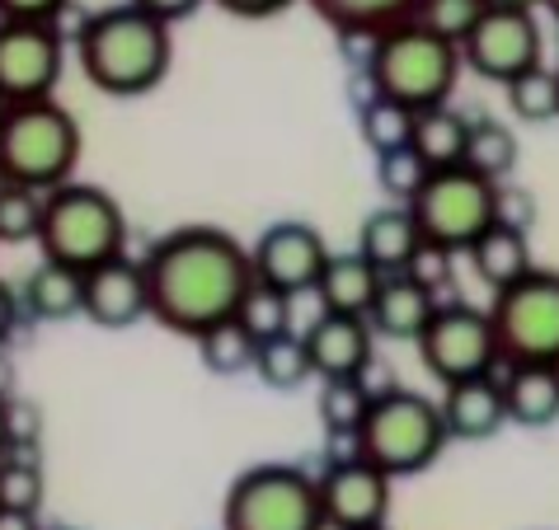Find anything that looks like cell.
Instances as JSON below:
<instances>
[{"mask_svg": "<svg viewBox=\"0 0 559 530\" xmlns=\"http://www.w3.org/2000/svg\"><path fill=\"white\" fill-rule=\"evenodd\" d=\"M146 305L160 329L198 338L222 320H236L245 291L254 287L250 249L222 226H179L160 236L146 258Z\"/></svg>", "mask_w": 559, "mask_h": 530, "instance_id": "obj_1", "label": "cell"}, {"mask_svg": "<svg viewBox=\"0 0 559 530\" xmlns=\"http://www.w3.org/2000/svg\"><path fill=\"white\" fill-rule=\"evenodd\" d=\"M75 61L81 75L108 99H142L169 75L175 61V38L169 24L151 20L136 5H108L95 10L75 28Z\"/></svg>", "mask_w": 559, "mask_h": 530, "instance_id": "obj_2", "label": "cell"}, {"mask_svg": "<svg viewBox=\"0 0 559 530\" xmlns=\"http://www.w3.org/2000/svg\"><path fill=\"white\" fill-rule=\"evenodd\" d=\"M81 146V122L57 99L5 104V118H0V183L48 197L52 189L75 179Z\"/></svg>", "mask_w": 559, "mask_h": 530, "instance_id": "obj_3", "label": "cell"}, {"mask_svg": "<svg viewBox=\"0 0 559 530\" xmlns=\"http://www.w3.org/2000/svg\"><path fill=\"white\" fill-rule=\"evenodd\" d=\"M38 249L48 263H61V268L85 277L99 263L128 254V212L118 207L114 193L71 179L43 197Z\"/></svg>", "mask_w": 559, "mask_h": 530, "instance_id": "obj_4", "label": "cell"}, {"mask_svg": "<svg viewBox=\"0 0 559 530\" xmlns=\"http://www.w3.org/2000/svg\"><path fill=\"white\" fill-rule=\"evenodd\" d=\"M461 71H465V61L456 43L428 34L424 24L409 20V24L385 28L377 38L362 75H367L371 95H385V99L414 108V113H424V108L452 104Z\"/></svg>", "mask_w": 559, "mask_h": 530, "instance_id": "obj_5", "label": "cell"}, {"mask_svg": "<svg viewBox=\"0 0 559 530\" xmlns=\"http://www.w3.org/2000/svg\"><path fill=\"white\" fill-rule=\"evenodd\" d=\"M447 442L452 436L442 427L438 399L405 389V385L377 389L362 427H357V456L367 465H377L385 479H409V474L432 470Z\"/></svg>", "mask_w": 559, "mask_h": 530, "instance_id": "obj_6", "label": "cell"}, {"mask_svg": "<svg viewBox=\"0 0 559 530\" xmlns=\"http://www.w3.org/2000/svg\"><path fill=\"white\" fill-rule=\"evenodd\" d=\"M222 530H330L320 511L316 474L287 460L245 470L226 489Z\"/></svg>", "mask_w": 559, "mask_h": 530, "instance_id": "obj_7", "label": "cell"}, {"mask_svg": "<svg viewBox=\"0 0 559 530\" xmlns=\"http://www.w3.org/2000/svg\"><path fill=\"white\" fill-rule=\"evenodd\" d=\"M424 244L442 254H465L485 230L499 221V183L479 179L475 169H432L428 183L409 202Z\"/></svg>", "mask_w": 559, "mask_h": 530, "instance_id": "obj_8", "label": "cell"}, {"mask_svg": "<svg viewBox=\"0 0 559 530\" xmlns=\"http://www.w3.org/2000/svg\"><path fill=\"white\" fill-rule=\"evenodd\" d=\"M489 324L503 366H559V268H532L489 301Z\"/></svg>", "mask_w": 559, "mask_h": 530, "instance_id": "obj_9", "label": "cell"}, {"mask_svg": "<svg viewBox=\"0 0 559 530\" xmlns=\"http://www.w3.org/2000/svg\"><path fill=\"white\" fill-rule=\"evenodd\" d=\"M414 348H418V362H424V371H428V376H438L442 385L503 371L489 310H479L471 301H442L438 315L428 320V329L418 334Z\"/></svg>", "mask_w": 559, "mask_h": 530, "instance_id": "obj_10", "label": "cell"}, {"mask_svg": "<svg viewBox=\"0 0 559 530\" xmlns=\"http://www.w3.org/2000/svg\"><path fill=\"white\" fill-rule=\"evenodd\" d=\"M461 61L475 75L493 85H512L518 75L536 71L546 61V34L532 10H508V5H485L471 38L461 43Z\"/></svg>", "mask_w": 559, "mask_h": 530, "instance_id": "obj_11", "label": "cell"}, {"mask_svg": "<svg viewBox=\"0 0 559 530\" xmlns=\"http://www.w3.org/2000/svg\"><path fill=\"white\" fill-rule=\"evenodd\" d=\"M61 71H67V38L57 24L0 20V99L38 104L57 99Z\"/></svg>", "mask_w": 559, "mask_h": 530, "instance_id": "obj_12", "label": "cell"}, {"mask_svg": "<svg viewBox=\"0 0 559 530\" xmlns=\"http://www.w3.org/2000/svg\"><path fill=\"white\" fill-rule=\"evenodd\" d=\"M334 249L310 221H273L263 226V236L250 244V268L254 282L283 291V296H306L316 291L324 263Z\"/></svg>", "mask_w": 559, "mask_h": 530, "instance_id": "obj_13", "label": "cell"}, {"mask_svg": "<svg viewBox=\"0 0 559 530\" xmlns=\"http://www.w3.org/2000/svg\"><path fill=\"white\" fill-rule=\"evenodd\" d=\"M316 489H320V511L330 530H371L391 521L395 479H385L362 456L330 460L324 474H316Z\"/></svg>", "mask_w": 559, "mask_h": 530, "instance_id": "obj_14", "label": "cell"}, {"mask_svg": "<svg viewBox=\"0 0 559 530\" xmlns=\"http://www.w3.org/2000/svg\"><path fill=\"white\" fill-rule=\"evenodd\" d=\"M81 315L95 324V329H132V324L151 320L142 258L122 254L114 263L90 268L81 277Z\"/></svg>", "mask_w": 559, "mask_h": 530, "instance_id": "obj_15", "label": "cell"}, {"mask_svg": "<svg viewBox=\"0 0 559 530\" xmlns=\"http://www.w3.org/2000/svg\"><path fill=\"white\" fill-rule=\"evenodd\" d=\"M301 338L316 381H357L377 366V334L357 315H316Z\"/></svg>", "mask_w": 559, "mask_h": 530, "instance_id": "obj_16", "label": "cell"}, {"mask_svg": "<svg viewBox=\"0 0 559 530\" xmlns=\"http://www.w3.org/2000/svg\"><path fill=\"white\" fill-rule=\"evenodd\" d=\"M442 427L452 442H489L508 427V409H503V381L499 371L493 376H475V381H456L442 385L438 399Z\"/></svg>", "mask_w": 559, "mask_h": 530, "instance_id": "obj_17", "label": "cell"}, {"mask_svg": "<svg viewBox=\"0 0 559 530\" xmlns=\"http://www.w3.org/2000/svg\"><path fill=\"white\" fill-rule=\"evenodd\" d=\"M442 296L424 287L418 277L400 273V277H381L377 301L367 310V324L377 338H395V342H418V334L428 329V320L438 315Z\"/></svg>", "mask_w": 559, "mask_h": 530, "instance_id": "obj_18", "label": "cell"}, {"mask_svg": "<svg viewBox=\"0 0 559 530\" xmlns=\"http://www.w3.org/2000/svg\"><path fill=\"white\" fill-rule=\"evenodd\" d=\"M418 249H424V236H418V226H414V212L395 207V202L367 212L362 230H357V254H362L381 277L409 273L414 258H418Z\"/></svg>", "mask_w": 559, "mask_h": 530, "instance_id": "obj_19", "label": "cell"}, {"mask_svg": "<svg viewBox=\"0 0 559 530\" xmlns=\"http://www.w3.org/2000/svg\"><path fill=\"white\" fill-rule=\"evenodd\" d=\"M499 381H503L508 423L532 427V432L559 423V366H546V362L503 366Z\"/></svg>", "mask_w": 559, "mask_h": 530, "instance_id": "obj_20", "label": "cell"}, {"mask_svg": "<svg viewBox=\"0 0 559 530\" xmlns=\"http://www.w3.org/2000/svg\"><path fill=\"white\" fill-rule=\"evenodd\" d=\"M465 258H471L479 282L489 287V296L508 291L512 282H522V277L536 268L532 236H526V230H512V226H499V221H493L471 249H465Z\"/></svg>", "mask_w": 559, "mask_h": 530, "instance_id": "obj_21", "label": "cell"}, {"mask_svg": "<svg viewBox=\"0 0 559 530\" xmlns=\"http://www.w3.org/2000/svg\"><path fill=\"white\" fill-rule=\"evenodd\" d=\"M377 287H381V273L371 268L357 249H348V254H330L320 282H316L320 315H357V320H367L371 301H377Z\"/></svg>", "mask_w": 559, "mask_h": 530, "instance_id": "obj_22", "label": "cell"}, {"mask_svg": "<svg viewBox=\"0 0 559 530\" xmlns=\"http://www.w3.org/2000/svg\"><path fill=\"white\" fill-rule=\"evenodd\" d=\"M20 305H24V320H34V324L75 320L81 315V273L43 258L38 268L20 282Z\"/></svg>", "mask_w": 559, "mask_h": 530, "instance_id": "obj_23", "label": "cell"}, {"mask_svg": "<svg viewBox=\"0 0 559 530\" xmlns=\"http://www.w3.org/2000/svg\"><path fill=\"white\" fill-rule=\"evenodd\" d=\"M338 38H377L395 24H409L418 0H306Z\"/></svg>", "mask_w": 559, "mask_h": 530, "instance_id": "obj_24", "label": "cell"}, {"mask_svg": "<svg viewBox=\"0 0 559 530\" xmlns=\"http://www.w3.org/2000/svg\"><path fill=\"white\" fill-rule=\"evenodd\" d=\"M465 136H471V118L456 113L452 104L442 108H424L414 118V155L428 169H456L465 165Z\"/></svg>", "mask_w": 559, "mask_h": 530, "instance_id": "obj_25", "label": "cell"}, {"mask_svg": "<svg viewBox=\"0 0 559 530\" xmlns=\"http://www.w3.org/2000/svg\"><path fill=\"white\" fill-rule=\"evenodd\" d=\"M465 169H475V174L489 183H508V174L518 169V132L499 118H471Z\"/></svg>", "mask_w": 559, "mask_h": 530, "instance_id": "obj_26", "label": "cell"}, {"mask_svg": "<svg viewBox=\"0 0 559 530\" xmlns=\"http://www.w3.org/2000/svg\"><path fill=\"white\" fill-rule=\"evenodd\" d=\"M414 108L385 99V95H367L357 104V136L371 155H391V150H405L414 142Z\"/></svg>", "mask_w": 559, "mask_h": 530, "instance_id": "obj_27", "label": "cell"}, {"mask_svg": "<svg viewBox=\"0 0 559 530\" xmlns=\"http://www.w3.org/2000/svg\"><path fill=\"white\" fill-rule=\"evenodd\" d=\"M371 399H377V389H371L362 376L357 381H320L316 413H320L324 436H353L357 442V427H362Z\"/></svg>", "mask_w": 559, "mask_h": 530, "instance_id": "obj_28", "label": "cell"}, {"mask_svg": "<svg viewBox=\"0 0 559 530\" xmlns=\"http://www.w3.org/2000/svg\"><path fill=\"white\" fill-rule=\"evenodd\" d=\"M198 342V362H203L212 376H245V371H254V352H259V342L240 329L236 320H222V324H212V329H203L193 338Z\"/></svg>", "mask_w": 559, "mask_h": 530, "instance_id": "obj_29", "label": "cell"}, {"mask_svg": "<svg viewBox=\"0 0 559 530\" xmlns=\"http://www.w3.org/2000/svg\"><path fill=\"white\" fill-rule=\"evenodd\" d=\"M254 376L269 385V389H301L306 381H316V371H310V352H306V338L292 329L283 338L259 342Z\"/></svg>", "mask_w": 559, "mask_h": 530, "instance_id": "obj_30", "label": "cell"}, {"mask_svg": "<svg viewBox=\"0 0 559 530\" xmlns=\"http://www.w3.org/2000/svg\"><path fill=\"white\" fill-rule=\"evenodd\" d=\"M508 108L518 122H559V71L540 61L536 71L518 75L512 85H503Z\"/></svg>", "mask_w": 559, "mask_h": 530, "instance_id": "obj_31", "label": "cell"}, {"mask_svg": "<svg viewBox=\"0 0 559 530\" xmlns=\"http://www.w3.org/2000/svg\"><path fill=\"white\" fill-rule=\"evenodd\" d=\"M48 497V474L34 456H20V450H5L0 456V511H34Z\"/></svg>", "mask_w": 559, "mask_h": 530, "instance_id": "obj_32", "label": "cell"}, {"mask_svg": "<svg viewBox=\"0 0 559 530\" xmlns=\"http://www.w3.org/2000/svg\"><path fill=\"white\" fill-rule=\"evenodd\" d=\"M292 301H297V296H283V291L254 282L250 291H245L240 310H236V324H240V329L250 334L254 342L283 338V334H292Z\"/></svg>", "mask_w": 559, "mask_h": 530, "instance_id": "obj_33", "label": "cell"}, {"mask_svg": "<svg viewBox=\"0 0 559 530\" xmlns=\"http://www.w3.org/2000/svg\"><path fill=\"white\" fill-rule=\"evenodd\" d=\"M489 0H418L414 10V24H424L428 34H438L447 43H461L471 38V28L479 24V14H485Z\"/></svg>", "mask_w": 559, "mask_h": 530, "instance_id": "obj_34", "label": "cell"}, {"mask_svg": "<svg viewBox=\"0 0 559 530\" xmlns=\"http://www.w3.org/2000/svg\"><path fill=\"white\" fill-rule=\"evenodd\" d=\"M432 169L418 160L414 146L405 150H391V155H377V183H381V193L395 202V207H409V202L418 197V189L428 183Z\"/></svg>", "mask_w": 559, "mask_h": 530, "instance_id": "obj_35", "label": "cell"}, {"mask_svg": "<svg viewBox=\"0 0 559 530\" xmlns=\"http://www.w3.org/2000/svg\"><path fill=\"white\" fill-rule=\"evenodd\" d=\"M43 226V193L0 183V244H28Z\"/></svg>", "mask_w": 559, "mask_h": 530, "instance_id": "obj_36", "label": "cell"}, {"mask_svg": "<svg viewBox=\"0 0 559 530\" xmlns=\"http://www.w3.org/2000/svg\"><path fill=\"white\" fill-rule=\"evenodd\" d=\"M38 436H43V418L34 403H24V399H10L5 403V450H20V456H28V450L38 446Z\"/></svg>", "mask_w": 559, "mask_h": 530, "instance_id": "obj_37", "label": "cell"}, {"mask_svg": "<svg viewBox=\"0 0 559 530\" xmlns=\"http://www.w3.org/2000/svg\"><path fill=\"white\" fill-rule=\"evenodd\" d=\"M532 221H536V197L526 189H512V183H499V226L532 230Z\"/></svg>", "mask_w": 559, "mask_h": 530, "instance_id": "obj_38", "label": "cell"}, {"mask_svg": "<svg viewBox=\"0 0 559 530\" xmlns=\"http://www.w3.org/2000/svg\"><path fill=\"white\" fill-rule=\"evenodd\" d=\"M71 0H0V20H28V24H57Z\"/></svg>", "mask_w": 559, "mask_h": 530, "instance_id": "obj_39", "label": "cell"}, {"mask_svg": "<svg viewBox=\"0 0 559 530\" xmlns=\"http://www.w3.org/2000/svg\"><path fill=\"white\" fill-rule=\"evenodd\" d=\"M128 5H136V10H146L151 20H160V24H169L175 28L179 20H193L198 10L207 5V0H128Z\"/></svg>", "mask_w": 559, "mask_h": 530, "instance_id": "obj_40", "label": "cell"}, {"mask_svg": "<svg viewBox=\"0 0 559 530\" xmlns=\"http://www.w3.org/2000/svg\"><path fill=\"white\" fill-rule=\"evenodd\" d=\"M212 5H222L226 14H236V20H273V14L297 5V0H212Z\"/></svg>", "mask_w": 559, "mask_h": 530, "instance_id": "obj_41", "label": "cell"}, {"mask_svg": "<svg viewBox=\"0 0 559 530\" xmlns=\"http://www.w3.org/2000/svg\"><path fill=\"white\" fill-rule=\"evenodd\" d=\"M24 320V305H20V287L0 282V342L14 334V324Z\"/></svg>", "mask_w": 559, "mask_h": 530, "instance_id": "obj_42", "label": "cell"}, {"mask_svg": "<svg viewBox=\"0 0 559 530\" xmlns=\"http://www.w3.org/2000/svg\"><path fill=\"white\" fill-rule=\"evenodd\" d=\"M0 530H43L34 511H0Z\"/></svg>", "mask_w": 559, "mask_h": 530, "instance_id": "obj_43", "label": "cell"}, {"mask_svg": "<svg viewBox=\"0 0 559 530\" xmlns=\"http://www.w3.org/2000/svg\"><path fill=\"white\" fill-rule=\"evenodd\" d=\"M489 5H508V10H540V5H546V0H489Z\"/></svg>", "mask_w": 559, "mask_h": 530, "instance_id": "obj_44", "label": "cell"}, {"mask_svg": "<svg viewBox=\"0 0 559 530\" xmlns=\"http://www.w3.org/2000/svg\"><path fill=\"white\" fill-rule=\"evenodd\" d=\"M5 403H10V395L0 389V456H5Z\"/></svg>", "mask_w": 559, "mask_h": 530, "instance_id": "obj_45", "label": "cell"}, {"mask_svg": "<svg viewBox=\"0 0 559 530\" xmlns=\"http://www.w3.org/2000/svg\"><path fill=\"white\" fill-rule=\"evenodd\" d=\"M546 10L555 14V20H559V0H546Z\"/></svg>", "mask_w": 559, "mask_h": 530, "instance_id": "obj_46", "label": "cell"}, {"mask_svg": "<svg viewBox=\"0 0 559 530\" xmlns=\"http://www.w3.org/2000/svg\"><path fill=\"white\" fill-rule=\"evenodd\" d=\"M0 118H5V99H0Z\"/></svg>", "mask_w": 559, "mask_h": 530, "instance_id": "obj_47", "label": "cell"}, {"mask_svg": "<svg viewBox=\"0 0 559 530\" xmlns=\"http://www.w3.org/2000/svg\"><path fill=\"white\" fill-rule=\"evenodd\" d=\"M371 530H391V526H371Z\"/></svg>", "mask_w": 559, "mask_h": 530, "instance_id": "obj_48", "label": "cell"}, {"mask_svg": "<svg viewBox=\"0 0 559 530\" xmlns=\"http://www.w3.org/2000/svg\"><path fill=\"white\" fill-rule=\"evenodd\" d=\"M52 530H71V526H52Z\"/></svg>", "mask_w": 559, "mask_h": 530, "instance_id": "obj_49", "label": "cell"}, {"mask_svg": "<svg viewBox=\"0 0 559 530\" xmlns=\"http://www.w3.org/2000/svg\"><path fill=\"white\" fill-rule=\"evenodd\" d=\"M555 71H559V67H555Z\"/></svg>", "mask_w": 559, "mask_h": 530, "instance_id": "obj_50", "label": "cell"}]
</instances>
